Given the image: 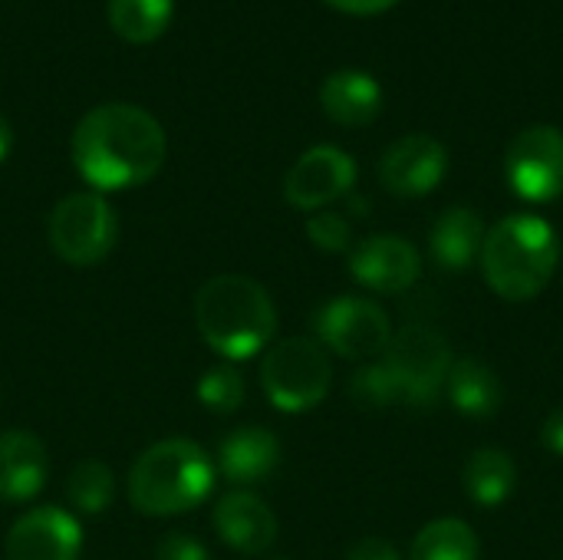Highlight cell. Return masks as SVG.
<instances>
[{
  "mask_svg": "<svg viewBox=\"0 0 563 560\" xmlns=\"http://www.w3.org/2000/svg\"><path fill=\"white\" fill-rule=\"evenodd\" d=\"M333 366L327 350L310 337L280 340L264 353L261 386L280 413H307L330 393Z\"/></svg>",
  "mask_w": 563,
  "mask_h": 560,
  "instance_id": "obj_5",
  "label": "cell"
},
{
  "mask_svg": "<svg viewBox=\"0 0 563 560\" xmlns=\"http://www.w3.org/2000/svg\"><path fill=\"white\" fill-rule=\"evenodd\" d=\"M478 535L465 521L439 518L416 535L409 560H478Z\"/></svg>",
  "mask_w": 563,
  "mask_h": 560,
  "instance_id": "obj_22",
  "label": "cell"
},
{
  "mask_svg": "<svg viewBox=\"0 0 563 560\" xmlns=\"http://www.w3.org/2000/svg\"><path fill=\"white\" fill-rule=\"evenodd\" d=\"M214 488V465L191 439H162L129 469V502L152 518H172L198 508Z\"/></svg>",
  "mask_w": 563,
  "mask_h": 560,
  "instance_id": "obj_4",
  "label": "cell"
},
{
  "mask_svg": "<svg viewBox=\"0 0 563 560\" xmlns=\"http://www.w3.org/2000/svg\"><path fill=\"white\" fill-rule=\"evenodd\" d=\"M218 538L241 554H264L277 541L274 512L251 492H231L214 505Z\"/></svg>",
  "mask_w": 563,
  "mask_h": 560,
  "instance_id": "obj_14",
  "label": "cell"
},
{
  "mask_svg": "<svg viewBox=\"0 0 563 560\" xmlns=\"http://www.w3.org/2000/svg\"><path fill=\"white\" fill-rule=\"evenodd\" d=\"M356 182V162L336 145H313L284 178V198L300 211L327 208L343 198Z\"/></svg>",
  "mask_w": 563,
  "mask_h": 560,
  "instance_id": "obj_11",
  "label": "cell"
},
{
  "mask_svg": "<svg viewBox=\"0 0 563 560\" xmlns=\"http://www.w3.org/2000/svg\"><path fill=\"white\" fill-rule=\"evenodd\" d=\"M541 446H544L551 455L563 459V406L561 409H554V413L544 419V426H541Z\"/></svg>",
  "mask_w": 563,
  "mask_h": 560,
  "instance_id": "obj_29",
  "label": "cell"
},
{
  "mask_svg": "<svg viewBox=\"0 0 563 560\" xmlns=\"http://www.w3.org/2000/svg\"><path fill=\"white\" fill-rule=\"evenodd\" d=\"M462 485L472 505L501 508L518 488V465L505 449H495V446L475 449L462 469Z\"/></svg>",
  "mask_w": 563,
  "mask_h": 560,
  "instance_id": "obj_20",
  "label": "cell"
},
{
  "mask_svg": "<svg viewBox=\"0 0 563 560\" xmlns=\"http://www.w3.org/2000/svg\"><path fill=\"white\" fill-rule=\"evenodd\" d=\"M280 465V442L261 426L234 429L218 446V469L234 485H261Z\"/></svg>",
  "mask_w": 563,
  "mask_h": 560,
  "instance_id": "obj_16",
  "label": "cell"
},
{
  "mask_svg": "<svg viewBox=\"0 0 563 560\" xmlns=\"http://www.w3.org/2000/svg\"><path fill=\"white\" fill-rule=\"evenodd\" d=\"M175 0H109L106 13L112 30L135 46L155 43L172 23Z\"/></svg>",
  "mask_w": 563,
  "mask_h": 560,
  "instance_id": "obj_21",
  "label": "cell"
},
{
  "mask_svg": "<svg viewBox=\"0 0 563 560\" xmlns=\"http://www.w3.org/2000/svg\"><path fill=\"white\" fill-rule=\"evenodd\" d=\"M505 175L518 198L548 205L563 195V132L554 125H531L508 145Z\"/></svg>",
  "mask_w": 563,
  "mask_h": 560,
  "instance_id": "obj_9",
  "label": "cell"
},
{
  "mask_svg": "<svg viewBox=\"0 0 563 560\" xmlns=\"http://www.w3.org/2000/svg\"><path fill=\"white\" fill-rule=\"evenodd\" d=\"M155 560H208V551L198 538L185 531H168L155 545Z\"/></svg>",
  "mask_w": 563,
  "mask_h": 560,
  "instance_id": "obj_27",
  "label": "cell"
},
{
  "mask_svg": "<svg viewBox=\"0 0 563 560\" xmlns=\"http://www.w3.org/2000/svg\"><path fill=\"white\" fill-rule=\"evenodd\" d=\"M449 172V152L432 135H402L379 158V182L399 198H422L442 185Z\"/></svg>",
  "mask_w": 563,
  "mask_h": 560,
  "instance_id": "obj_10",
  "label": "cell"
},
{
  "mask_svg": "<svg viewBox=\"0 0 563 560\" xmlns=\"http://www.w3.org/2000/svg\"><path fill=\"white\" fill-rule=\"evenodd\" d=\"M49 472V455L46 446L26 432V429H10L0 436V498L10 505L30 502L43 492Z\"/></svg>",
  "mask_w": 563,
  "mask_h": 560,
  "instance_id": "obj_15",
  "label": "cell"
},
{
  "mask_svg": "<svg viewBox=\"0 0 563 560\" xmlns=\"http://www.w3.org/2000/svg\"><path fill=\"white\" fill-rule=\"evenodd\" d=\"M346 560H402V558H399V551H396L389 541H383V538H363V541H356V545L350 548Z\"/></svg>",
  "mask_w": 563,
  "mask_h": 560,
  "instance_id": "obj_28",
  "label": "cell"
},
{
  "mask_svg": "<svg viewBox=\"0 0 563 560\" xmlns=\"http://www.w3.org/2000/svg\"><path fill=\"white\" fill-rule=\"evenodd\" d=\"M46 238L69 267H92L115 248L119 221L99 191H73L49 211Z\"/></svg>",
  "mask_w": 563,
  "mask_h": 560,
  "instance_id": "obj_7",
  "label": "cell"
},
{
  "mask_svg": "<svg viewBox=\"0 0 563 560\" xmlns=\"http://www.w3.org/2000/svg\"><path fill=\"white\" fill-rule=\"evenodd\" d=\"M317 343L330 347L343 360L383 356L393 340V323L386 310L366 297H333L313 314Z\"/></svg>",
  "mask_w": 563,
  "mask_h": 560,
  "instance_id": "obj_8",
  "label": "cell"
},
{
  "mask_svg": "<svg viewBox=\"0 0 563 560\" xmlns=\"http://www.w3.org/2000/svg\"><path fill=\"white\" fill-rule=\"evenodd\" d=\"M445 396L455 413H462L468 419H488L501 409L505 389L492 366L465 356V360L452 363V370L445 376Z\"/></svg>",
  "mask_w": 563,
  "mask_h": 560,
  "instance_id": "obj_19",
  "label": "cell"
},
{
  "mask_svg": "<svg viewBox=\"0 0 563 560\" xmlns=\"http://www.w3.org/2000/svg\"><path fill=\"white\" fill-rule=\"evenodd\" d=\"M112 495H115V479L106 462L86 459L69 472L66 498L79 515H102L112 505Z\"/></svg>",
  "mask_w": 563,
  "mask_h": 560,
  "instance_id": "obj_23",
  "label": "cell"
},
{
  "mask_svg": "<svg viewBox=\"0 0 563 560\" xmlns=\"http://www.w3.org/2000/svg\"><path fill=\"white\" fill-rule=\"evenodd\" d=\"M307 238L313 241V248L330 254L350 251V221L340 211H317L307 221Z\"/></svg>",
  "mask_w": 563,
  "mask_h": 560,
  "instance_id": "obj_26",
  "label": "cell"
},
{
  "mask_svg": "<svg viewBox=\"0 0 563 560\" xmlns=\"http://www.w3.org/2000/svg\"><path fill=\"white\" fill-rule=\"evenodd\" d=\"M10 149H13V132H10V122L0 116V162L10 155Z\"/></svg>",
  "mask_w": 563,
  "mask_h": 560,
  "instance_id": "obj_31",
  "label": "cell"
},
{
  "mask_svg": "<svg viewBox=\"0 0 563 560\" xmlns=\"http://www.w3.org/2000/svg\"><path fill=\"white\" fill-rule=\"evenodd\" d=\"M280 560H284V558H280Z\"/></svg>",
  "mask_w": 563,
  "mask_h": 560,
  "instance_id": "obj_32",
  "label": "cell"
},
{
  "mask_svg": "<svg viewBox=\"0 0 563 560\" xmlns=\"http://www.w3.org/2000/svg\"><path fill=\"white\" fill-rule=\"evenodd\" d=\"M350 396L366 406V409H389V406H402L399 386L393 380V373L386 370V363H369L360 366L350 380Z\"/></svg>",
  "mask_w": 563,
  "mask_h": 560,
  "instance_id": "obj_25",
  "label": "cell"
},
{
  "mask_svg": "<svg viewBox=\"0 0 563 560\" xmlns=\"http://www.w3.org/2000/svg\"><path fill=\"white\" fill-rule=\"evenodd\" d=\"M201 340L224 360L257 356L277 333V307L264 284L244 274H218L195 294Z\"/></svg>",
  "mask_w": 563,
  "mask_h": 560,
  "instance_id": "obj_2",
  "label": "cell"
},
{
  "mask_svg": "<svg viewBox=\"0 0 563 560\" xmlns=\"http://www.w3.org/2000/svg\"><path fill=\"white\" fill-rule=\"evenodd\" d=\"M82 551L79 521L66 508H30L13 521L3 541L7 560H76Z\"/></svg>",
  "mask_w": 563,
  "mask_h": 560,
  "instance_id": "obj_12",
  "label": "cell"
},
{
  "mask_svg": "<svg viewBox=\"0 0 563 560\" xmlns=\"http://www.w3.org/2000/svg\"><path fill=\"white\" fill-rule=\"evenodd\" d=\"M327 3L336 7V10H343V13H353V17H373V13L389 10L399 0H327Z\"/></svg>",
  "mask_w": 563,
  "mask_h": 560,
  "instance_id": "obj_30",
  "label": "cell"
},
{
  "mask_svg": "<svg viewBox=\"0 0 563 560\" xmlns=\"http://www.w3.org/2000/svg\"><path fill=\"white\" fill-rule=\"evenodd\" d=\"M198 399L205 409L218 413V416H231L241 409L244 403V380L234 366H211L201 380H198Z\"/></svg>",
  "mask_w": 563,
  "mask_h": 560,
  "instance_id": "obj_24",
  "label": "cell"
},
{
  "mask_svg": "<svg viewBox=\"0 0 563 560\" xmlns=\"http://www.w3.org/2000/svg\"><path fill=\"white\" fill-rule=\"evenodd\" d=\"M383 363L399 386L402 406L426 409L442 396L445 376L455 360H452L449 337L442 330L429 323H406L402 330L393 333Z\"/></svg>",
  "mask_w": 563,
  "mask_h": 560,
  "instance_id": "obj_6",
  "label": "cell"
},
{
  "mask_svg": "<svg viewBox=\"0 0 563 560\" xmlns=\"http://www.w3.org/2000/svg\"><path fill=\"white\" fill-rule=\"evenodd\" d=\"M350 274L366 290L402 294L419 281L422 257L399 234H373L350 251Z\"/></svg>",
  "mask_w": 563,
  "mask_h": 560,
  "instance_id": "obj_13",
  "label": "cell"
},
{
  "mask_svg": "<svg viewBox=\"0 0 563 560\" xmlns=\"http://www.w3.org/2000/svg\"><path fill=\"white\" fill-rule=\"evenodd\" d=\"M485 221L472 208H449L429 231V251L445 271H468L485 248Z\"/></svg>",
  "mask_w": 563,
  "mask_h": 560,
  "instance_id": "obj_18",
  "label": "cell"
},
{
  "mask_svg": "<svg viewBox=\"0 0 563 560\" xmlns=\"http://www.w3.org/2000/svg\"><path fill=\"white\" fill-rule=\"evenodd\" d=\"M558 261V231L538 215H508L485 234L482 271L501 300H534L551 284Z\"/></svg>",
  "mask_w": 563,
  "mask_h": 560,
  "instance_id": "obj_3",
  "label": "cell"
},
{
  "mask_svg": "<svg viewBox=\"0 0 563 560\" xmlns=\"http://www.w3.org/2000/svg\"><path fill=\"white\" fill-rule=\"evenodd\" d=\"M320 106L336 125H369L383 109V86L363 69H336L320 86Z\"/></svg>",
  "mask_w": 563,
  "mask_h": 560,
  "instance_id": "obj_17",
  "label": "cell"
},
{
  "mask_svg": "<svg viewBox=\"0 0 563 560\" xmlns=\"http://www.w3.org/2000/svg\"><path fill=\"white\" fill-rule=\"evenodd\" d=\"M162 122L132 102H102L89 109L69 142L76 172L99 191L145 185L165 162Z\"/></svg>",
  "mask_w": 563,
  "mask_h": 560,
  "instance_id": "obj_1",
  "label": "cell"
}]
</instances>
